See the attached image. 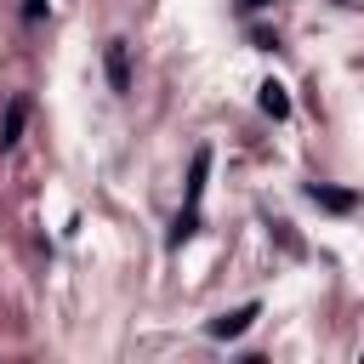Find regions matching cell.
<instances>
[{
    "instance_id": "1",
    "label": "cell",
    "mask_w": 364,
    "mask_h": 364,
    "mask_svg": "<svg viewBox=\"0 0 364 364\" xmlns=\"http://www.w3.org/2000/svg\"><path fill=\"white\" fill-rule=\"evenodd\" d=\"M205 171H210V148H199V154H193V176H188V210L176 216V228H171V245H182V239H193V228H199V199H205Z\"/></svg>"
},
{
    "instance_id": "2",
    "label": "cell",
    "mask_w": 364,
    "mask_h": 364,
    "mask_svg": "<svg viewBox=\"0 0 364 364\" xmlns=\"http://www.w3.org/2000/svg\"><path fill=\"white\" fill-rule=\"evenodd\" d=\"M256 313H262V301H245V307H233V313H222V318H210L205 330H210L216 341H233V336H245V330L256 324Z\"/></svg>"
},
{
    "instance_id": "3",
    "label": "cell",
    "mask_w": 364,
    "mask_h": 364,
    "mask_svg": "<svg viewBox=\"0 0 364 364\" xmlns=\"http://www.w3.org/2000/svg\"><path fill=\"white\" fill-rule=\"evenodd\" d=\"M102 63H108V85H114V91H131V46H125V40H108Z\"/></svg>"
},
{
    "instance_id": "4",
    "label": "cell",
    "mask_w": 364,
    "mask_h": 364,
    "mask_svg": "<svg viewBox=\"0 0 364 364\" xmlns=\"http://www.w3.org/2000/svg\"><path fill=\"white\" fill-rule=\"evenodd\" d=\"M23 125H28V97H11V102H6V114H0V154H6V148H17Z\"/></svg>"
},
{
    "instance_id": "5",
    "label": "cell",
    "mask_w": 364,
    "mask_h": 364,
    "mask_svg": "<svg viewBox=\"0 0 364 364\" xmlns=\"http://www.w3.org/2000/svg\"><path fill=\"white\" fill-rule=\"evenodd\" d=\"M307 199L324 205V210H358V193H353V188H324V182H313Z\"/></svg>"
},
{
    "instance_id": "6",
    "label": "cell",
    "mask_w": 364,
    "mask_h": 364,
    "mask_svg": "<svg viewBox=\"0 0 364 364\" xmlns=\"http://www.w3.org/2000/svg\"><path fill=\"white\" fill-rule=\"evenodd\" d=\"M262 114H273V119H284V114H290V97H284V85H279V80H267V85H262Z\"/></svg>"
},
{
    "instance_id": "7",
    "label": "cell",
    "mask_w": 364,
    "mask_h": 364,
    "mask_svg": "<svg viewBox=\"0 0 364 364\" xmlns=\"http://www.w3.org/2000/svg\"><path fill=\"white\" fill-rule=\"evenodd\" d=\"M46 6H51V0H23V23H40V17H46Z\"/></svg>"
},
{
    "instance_id": "8",
    "label": "cell",
    "mask_w": 364,
    "mask_h": 364,
    "mask_svg": "<svg viewBox=\"0 0 364 364\" xmlns=\"http://www.w3.org/2000/svg\"><path fill=\"white\" fill-rule=\"evenodd\" d=\"M239 6H245V11H256V6H267V0H239Z\"/></svg>"
}]
</instances>
